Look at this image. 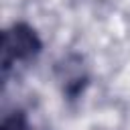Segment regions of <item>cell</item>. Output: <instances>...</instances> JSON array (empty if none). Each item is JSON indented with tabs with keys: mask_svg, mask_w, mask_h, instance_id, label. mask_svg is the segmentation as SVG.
Listing matches in <instances>:
<instances>
[{
	"mask_svg": "<svg viewBox=\"0 0 130 130\" xmlns=\"http://www.w3.org/2000/svg\"><path fill=\"white\" fill-rule=\"evenodd\" d=\"M43 51L39 32L28 22H12L2 32V79L8 81L16 69L30 65Z\"/></svg>",
	"mask_w": 130,
	"mask_h": 130,
	"instance_id": "6da1fadb",
	"label": "cell"
},
{
	"mask_svg": "<svg viewBox=\"0 0 130 130\" xmlns=\"http://www.w3.org/2000/svg\"><path fill=\"white\" fill-rule=\"evenodd\" d=\"M61 83H63V93L69 100H75L83 93L87 85V73L79 57H69L61 65Z\"/></svg>",
	"mask_w": 130,
	"mask_h": 130,
	"instance_id": "7a4b0ae2",
	"label": "cell"
},
{
	"mask_svg": "<svg viewBox=\"0 0 130 130\" xmlns=\"http://www.w3.org/2000/svg\"><path fill=\"white\" fill-rule=\"evenodd\" d=\"M2 130H37V128L28 120L26 112L14 110V112L4 114V118H2Z\"/></svg>",
	"mask_w": 130,
	"mask_h": 130,
	"instance_id": "3957f363",
	"label": "cell"
}]
</instances>
